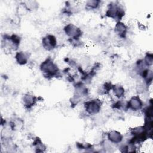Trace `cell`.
Returning <instances> with one entry per match:
<instances>
[{"mask_svg": "<svg viewBox=\"0 0 153 153\" xmlns=\"http://www.w3.org/2000/svg\"><path fill=\"white\" fill-rule=\"evenodd\" d=\"M124 15L125 11L120 4L114 2H111L108 4V9L106 11V16L108 17L120 22Z\"/></svg>", "mask_w": 153, "mask_h": 153, "instance_id": "obj_2", "label": "cell"}, {"mask_svg": "<svg viewBox=\"0 0 153 153\" xmlns=\"http://www.w3.org/2000/svg\"><path fill=\"white\" fill-rule=\"evenodd\" d=\"M64 31L65 33L70 37V39H79V38L82 34L81 30L72 23L66 25L64 27Z\"/></svg>", "mask_w": 153, "mask_h": 153, "instance_id": "obj_5", "label": "cell"}, {"mask_svg": "<svg viewBox=\"0 0 153 153\" xmlns=\"http://www.w3.org/2000/svg\"><path fill=\"white\" fill-rule=\"evenodd\" d=\"M143 107V102L139 96H133L126 103V108L132 111H139Z\"/></svg>", "mask_w": 153, "mask_h": 153, "instance_id": "obj_7", "label": "cell"}, {"mask_svg": "<svg viewBox=\"0 0 153 153\" xmlns=\"http://www.w3.org/2000/svg\"><path fill=\"white\" fill-rule=\"evenodd\" d=\"M22 102L23 106L27 109L32 108L37 102V97L29 93L23 95L22 98Z\"/></svg>", "mask_w": 153, "mask_h": 153, "instance_id": "obj_8", "label": "cell"}, {"mask_svg": "<svg viewBox=\"0 0 153 153\" xmlns=\"http://www.w3.org/2000/svg\"><path fill=\"white\" fill-rule=\"evenodd\" d=\"M33 145L35 147L36 149H38L37 152H43L44 149L45 148L44 144L41 142V139L38 137H36V139L34 140L33 143Z\"/></svg>", "mask_w": 153, "mask_h": 153, "instance_id": "obj_14", "label": "cell"}, {"mask_svg": "<svg viewBox=\"0 0 153 153\" xmlns=\"http://www.w3.org/2000/svg\"><path fill=\"white\" fill-rule=\"evenodd\" d=\"M114 30L116 34L118 35L120 38H124L127 34V28L124 23L120 21L117 22L115 24Z\"/></svg>", "mask_w": 153, "mask_h": 153, "instance_id": "obj_9", "label": "cell"}, {"mask_svg": "<svg viewBox=\"0 0 153 153\" xmlns=\"http://www.w3.org/2000/svg\"><path fill=\"white\" fill-rule=\"evenodd\" d=\"M144 63L146 66H149L152 65L153 62V56L152 53H147L144 58L143 59Z\"/></svg>", "mask_w": 153, "mask_h": 153, "instance_id": "obj_15", "label": "cell"}, {"mask_svg": "<svg viewBox=\"0 0 153 153\" xmlns=\"http://www.w3.org/2000/svg\"><path fill=\"white\" fill-rule=\"evenodd\" d=\"M40 69L45 77L47 78H53L59 75L60 72L57 65L50 57L47 58L42 62L40 65Z\"/></svg>", "mask_w": 153, "mask_h": 153, "instance_id": "obj_1", "label": "cell"}, {"mask_svg": "<svg viewBox=\"0 0 153 153\" xmlns=\"http://www.w3.org/2000/svg\"><path fill=\"white\" fill-rule=\"evenodd\" d=\"M108 138L111 142L117 144L122 141L123 136L120 132L117 130H111L108 134Z\"/></svg>", "mask_w": 153, "mask_h": 153, "instance_id": "obj_10", "label": "cell"}, {"mask_svg": "<svg viewBox=\"0 0 153 153\" xmlns=\"http://www.w3.org/2000/svg\"><path fill=\"white\" fill-rule=\"evenodd\" d=\"M84 108L86 112L90 115H95L101 109L102 102L99 99H94L84 102Z\"/></svg>", "mask_w": 153, "mask_h": 153, "instance_id": "obj_4", "label": "cell"}, {"mask_svg": "<svg viewBox=\"0 0 153 153\" xmlns=\"http://www.w3.org/2000/svg\"><path fill=\"white\" fill-rule=\"evenodd\" d=\"M112 90L115 97L120 99L124 96L125 90L124 87L120 84L112 85Z\"/></svg>", "mask_w": 153, "mask_h": 153, "instance_id": "obj_12", "label": "cell"}, {"mask_svg": "<svg viewBox=\"0 0 153 153\" xmlns=\"http://www.w3.org/2000/svg\"><path fill=\"white\" fill-rule=\"evenodd\" d=\"M100 3V1H97V0L88 1L86 2L85 7L87 9H88V10H94L99 7Z\"/></svg>", "mask_w": 153, "mask_h": 153, "instance_id": "obj_13", "label": "cell"}, {"mask_svg": "<svg viewBox=\"0 0 153 153\" xmlns=\"http://www.w3.org/2000/svg\"><path fill=\"white\" fill-rule=\"evenodd\" d=\"M20 37L16 34H13L11 35H5L2 38V45L4 44L5 48H8L10 50H15L18 48L20 42Z\"/></svg>", "mask_w": 153, "mask_h": 153, "instance_id": "obj_3", "label": "cell"}, {"mask_svg": "<svg viewBox=\"0 0 153 153\" xmlns=\"http://www.w3.org/2000/svg\"><path fill=\"white\" fill-rule=\"evenodd\" d=\"M42 44L44 48L47 50H52L57 45V39L51 34H48L42 39Z\"/></svg>", "mask_w": 153, "mask_h": 153, "instance_id": "obj_6", "label": "cell"}, {"mask_svg": "<svg viewBox=\"0 0 153 153\" xmlns=\"http://www.w3.org/2000/svg\"><path fill=\"white\" fill-rule=\"evenodd\" d=\"M29 54L25 51H19L16 53L15 59L17 63L20 65H23L27 63L29 60Z\"/></svg>", "mask_w": 153, "mask_h": 153, "instance_id": "obj_11", "label": "cell"}]
</instances>
